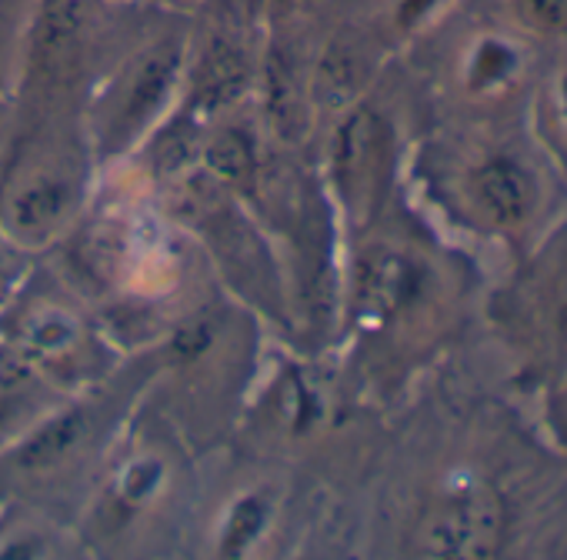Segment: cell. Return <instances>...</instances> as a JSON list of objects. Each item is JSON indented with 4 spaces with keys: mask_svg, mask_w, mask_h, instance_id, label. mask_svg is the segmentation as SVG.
<instances>
[{
    "mask_svg": "<svg viewBox=\"0 0 567 560\" xmlns=\"http://www.w3.org/2000/svg\"><path fill=\"white\" fill-rule=\"evenodd\" d=\"M260 318L230 294H207L144 354L151 394L164 417L194 447H210L250 397L257 377Z\"/></svg>",
    "mask_w": 567,
    "mask_h": 560,
    "instance_id": "3",
    "label": "cell"
},
{
    "mask_svg": "<svg viewBox=\"0 0 567 560\" xmlns=\"http://www.w3.org/2000/svg\"><path fill=\"white\" fill-rule=\"evenodd\" d=\"M64 397L68 394H61L51 381H44L21 354H14L8 344H0V447L21 437L34 421H41Z\"/></svg>",
    "mask_w": 567,
    "mask_h": 560,
    "instance_id": "17",
    "label": "cell"
},
{
    "mask_svg": "<svg viewBox=\"0 0 567 560\" xmlns=\"http://www.w3.org/2000/svg\"><path fill=\"white\" fill-rule=\"evenodd\" d=\"M184 48L187 14L147 4L144 21L84 101V131L101 170L127 160L177 111Z\"/></svg>",
    "mask_w": 567,
    "mask_h": 560,
    "instance_id": "8",
    "label": "cell"
},
{
    "mask_svg": "<svg viewBox=\"0 0 567 560\" xmlns=\"http://www.w3.org/2000/svg\"><path fill=\"white\" fill-rule=\"evenodd\" d=\"M0 344L21 354L61 394L91 391L111 381L127 361L91 304L41 257L0 304Z\"/></svg>",
    "mask_w": 567,
    "mask_h": 560,
    "instance_id": "10",
    "label": "cell"
},
{
    "mask_svg": "<svg viewBox=\"0 0 567 560\" xmlns=\"http://www.w3.org/2000/svg\"><path fill=\"white\" fill-rule=\"evenodd\" d=\"M144 4L161 8V11H171V14H190L197 4H204V0H144Z\"/></svg>",
    "mask_w": 567,
    "mask_h": 560,
    "instance_id": "23",
    "label": "cell"
},
{
    "mask_svg": "<svg viewBox=\"0 0 567 560\" xmlns=\"http://www.w3.org/2000/svg\"><path fill=\"white\" fill-rule=\"evenodd\" d=\"M187 484L190 444L144 394L81 507L78 533L84 547L137 550L141 540L171 530Z\"/></svg>",
    "mask_w": 567,
    "mask_h": 560,
    "instance_id": "6",
    "label": "cell"
},
{
    "mask_svg": "<svg viewBox=\"0 0 567 560\" xmlns=\"http://www.w3.org/2000/svg\"><path fill=\"white\" fill-rule=\"evenodd\" d=\"M481 298L474 257L401 194L348 237L338 338L354 348L368 377L398 387L464 334Z\"/></svg>",
    "mask_w": 567,
    "mask_h": 560,
    "instance_id": "1",
    "label": "cell"
},
{
    "mask_svg": "<svg viewBox=\"0 0 567 560\" xmlns=\"http://www.w3.org/2000/svg\"><path fill=\"white\" fill-rule=\"evenodd\" d=\"M491 454H457L437 467L414 494L404 523V557L434 560H487L504 557L520 540V507L514 494V460H487Z\"/></svg>",
    "mask_w": 567,
    "mask_h": 560,
    "instance_id": "7",
    "label": "cell"
},
{
    "mask_svg": "<svg viewBox=\"0 0 567 560\" xmlns=\"http://www.w3.org/2000/svg\"><path fill=\"white\" fill-rule=\"evenodd\" d=\"M264 28L244 0H204L187 14L181 104L200 121L250 107Z\"/></svg>",
    "mask_w": 567,
    "mask_h": 560,
    "instance_id": "13",
    "label": "cell"
},
{
    "mask_svg": "<svg viewBox=\"0 0 567 560\" xmlns=\"http://www.w3.org/2000/svg\"><path fill=\"white\" fill-rule=\"evenodd\" d=\"M408 174L431 220L507 263L567 214V180L527 121L431 124L408 154Z\"/></svg>",
    "mask_w": 567,
    "mask_h": 560,
    "instance_id": "2",
    "label": "cell"
},
{
    "mask_svg": "<svg viewBox=\"0 0 567 560\" xmlns=\"http://www.w3.org/2000/svg\"><path fill=\"white\" fill-rule=\"evenodd\" d=\"M537 397V434L560 454L567 457V367L560 377H554Z\"/></svg>",
    "mask_w": 567,
    "mask_h": 560,
    "instance_id": "22",
    "label": "cell"
},
{
    "mask_svg": "<svg viewBox=\"0 0 567 560\" xmlns=\"http://www.w3.org/2000/svg\"><path fill=\"white\" fill-rule=\"evenodd\" d=\"M534 48L507 24L467 28L427 84L434 94V124L527 121V101L540 68Z\"/></svg>",
    "mask_w": 567,
    "mask_h": 560,
    "instance_id": "12",
    "label": "cell"
},
{
    "mask_svg": "<svg viewBox=\"0 0 567 560\" xmlns=\"http://www.w3.org/2000/svg\"><path fill=\"white\" fill-rule=\"evenodd\" d=\"M264 397L270 401V427L288 440H305L321 434L331 424L334 404L328 381L301 361L280 364V371L264 384Z\"/></svg>",
    "mask_w": 567,
    "mask_h": 560,
    "instance_id": "14",
    "label": "cell"
},
{
    "mask_svg": "<svg viewBox=\"0 0 567 560\" xmlns=\"http://www.w3.org/2000/svg\"><path fill=\"white\" fill-rule=\"evenodd\" d=\"M84 540L71 520H61L41 507L0 500V557H71L84 553Z\"/></svg>",
    "mask_w": 567,
    "mask_h": 560,
    "instance_id": "16",
    "label": "cell"
},
{
    "mask_svg": "<svg viewBox=\"0 0 567 560\" xmlns=\"http://www.w3.org/2000/svg\"><path fill=\"white\" fill-rule=\"evenodd\" d=\"M504 24L530 44H567V0H501Z\"/></svg>",
    "mask_w": 567,
    "mask_h": 560,
    "instance_id": "20",
    "label": "cell"
},
{
    "mask_svg": "<svg viewBox=\"0 0 567 560\" xmlns=\"http://www.w3.org/2000/svg\"><path fill=\"white\" fill-rule=\"evenodd\" d=\"M280 490L267 480H254L234 490L220 510L214 514L210 527V553L217 557H247L257 543H264L277 523Z\"/></svg>",
    "mask_w": 567,
    "mask_h": 560,
    "instance_id": "15",
    "label": "cell"
},
{
    "mask_svg": "<svg viewBox=\"0 0 567 560\" xmlns=\"http://www.w3.org/2000/svg\"><path fill=\"white\" fill-rule=\"evenodd\" d=\"M374 87L324 121L318 177L344 227V240L371 227L401 197L408 164L401 121Z\"/></svg>",
    "mask_w": 567,
    "mask_h": 560,
    "instance_id": "11",
    "label": "cell"
},
{
    "mask_svg": "<svg viewBox=\"0 0 567 560\" xmlns=\"http://www.w3.org/2000/svg\"><path fill=\"white\" fill-rule=\"evenodd\" d=\"M557 58L540 61L527 101V131L567 180V44L554 48Z\"/></svg>",
    "mask_w": 567,
    "mask_h": 560,
    "instance_id": "18",
    "label": "cell"
},
{
    "mask_svg": "<svg viewBox=\"0 0 567 560\" xmlns=\"http://www.w3.org/2000/svg\"><path fill=\"white\" fill-rule=\"evenodd\" d=\"M147 387L151 361L141 381L124 377L121 367L111 381L54 404L21 437L0 447V500L41 507L78 527L81 507L97 484L111 447Z\"/></svg>",
    "mask_w": 567,
    "mask_h": 560,
    "instance_id": "4",
    "label": "cell"
},
{
    "mask_svg": "<svg viewBox=\"0 0 567 560\" xmlns=\"http://www.w3.org/2000/svg\"><path fill=\"white\" fill-rule=\"evenodd\" d=\"M481 314L501 348L511 381L540 394L567 367V214L481 298Z\"/></svg>",
    "mask_w": 567,
    "mask_h": 560,
    "instance_id": "9",
    "label": "cell"
},
{
    "mask_svg": "<svg viewBox=\"0 0 567 560\" xmlns=\"http://www.w3.org/2000/svg\"><path fill=\"white\" fill-rule=\"evenodd\" d=\"M371 21L388 48H414L441 31L457 0H371Z\"/></svg>",
    "mask_w": 567,
    "mask_h": 560,
    "instance_id": "19",
    "label": "cell"
},
{
    "mask_svg": "<svg viewBox=\"0 0 567 560\" xmlns=\"http://www.w3.org/2000/svg\"><path fill=\"white\" fill-rule=\"evenodd\" d=\"M264 31L318 24L338 0H244Z\"/></svg>",
    "mask_w": 567,
    "mask_h": 560,
    "instance_id": "21",
    "label": "cell"
},
{
    "mask_svg": "<svg viewBox=\"0 0 567 560\" xmlns=\"http://www.w3.org/2000/svg\"><path fill=\"white\" fill-rule=\"evenodd\" d=\"M0 151V234L44 257L81 220L94 197L97 157L84 107L14 97V121Z\"/></svg>",
    "mask_w": 567,
    "mask_h": 560,
    "instance_id": "5",
    "label": "cell"
}]
</instances>
